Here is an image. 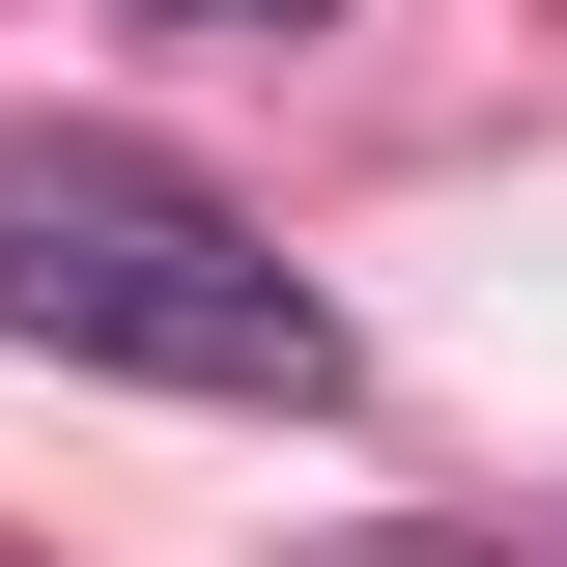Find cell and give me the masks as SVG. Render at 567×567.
<instances>
[{"instance_id": "6da1fadb", "label": "cell", "mask_w": 567, "mask_h": 567, "mask_svg": "<svg viewBox=\"0 0 567 567\" xmlns=\"http://www.w3.org/2000/svg\"><path fill=\"white\" fill-rule=\"evenodd\" d=\"M0 341L29 369H114V398H227V425H312L341 398L312 256H284L227 171L114 142V114H29L0 142Z\"/></svg>"}, {"instance_id": "7a4b0ae2", "label": "cell", "mask_w": 567, "mask_h": 567, "mask_svg": "<svg viewBox=\"0 0 567 567\" xmlns=\"http://www.w3.org/2000/svg\"><path fill=\"white\" fill-rule=\"evenodd\" d=\"M142 29H312V0H142Z\"/></svg>"}]
</instances>
